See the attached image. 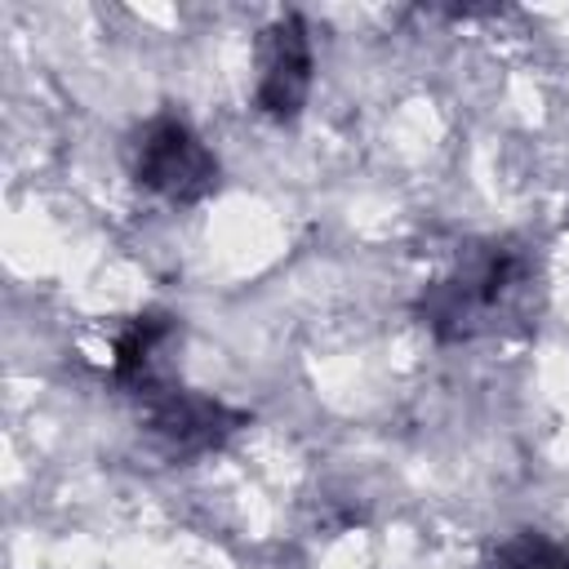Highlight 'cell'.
Masks as SVG:
<instances>
[{
  "instance_id": "3",
  "label": "cell",
  "mask_w": 569,
  "mask_h": 569,
  "mask_svg": "<svg viewBox=\"0 0 569 569\" xmlns=\"http://www.w3.org/2000/svg\"><path fill=\"white\" fill-rule=\"evenodd\" d=\"M311 36L302 18H276L258 40V111L271 120H293L311 93Z\"/></svg>"
},
{
  "instance_id": "5",
  "label": "cell",
  "mask_w": 569,
  "mask_h": 569,
  "mask_svg": "<svg viewBox=\"0 0 569 569\" xmlns=\"http://www.w3.org/2000/svg\"><path fill=\"white\" fill-rule=\"evenodd\" d=\"M493 569H569V547L547 538V533L525 529L498 547Z\"/></svg>"
},
{
  "instance_id": "1",
  "label": "cell",
  "mask_w": 569,
  "mask_h": 569,
  "mask_svg": "<svg viewBox=\"0 0 569 569\" xmlns=\"http://www.w3.org/2000/svg\"><path fill=\"white\" fill-rule=\"evenodd\" d=\"M133 173L147 191H156L173 204H191L213 191L218 160L182 120L160 116L142 129V138L133 147Z\"/></svg>"
},
{
  "instance_id": "2",
  "label": "cell",
  "mask_w": 569,
  "mask_h": 569,
  "mask_svg": "<svg viewBox=\"0 0 569 569\" xmlns=\"http://www.w3.org/2000/svg\"><path fill=\"white\" fill-rule=\"evenodd\" d=\"M516 280H520V258L502 244L485 249L422 298V316L440 338H467L507 298Z\"/></svg>"
},
{
  "instance_id": "4",
  "label": "cell",
  "mask_w": 569,
  "mask_h": 569,
  "mask_svg": "<svg viewBox=\"0 0 569 569\" xmlns=\"http://www.w3.org/2000/svg\"><path fill=\"white\" fill-rule=\"evenodd\" d=\"M236 427V413H227L218 400L191 396V391H156L151 387V431L164 440L169 453H200L213 449Z\"/></svg>"
}]
</instances>
